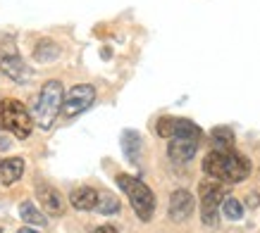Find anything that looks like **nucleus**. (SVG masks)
<instances>
[{"label":"nucleus","mask_w":260,"mask_h":233,"mask_svg":"<svg viewBox=\"0 0 260 233\" xmlns=\"http://www.w3.org/2000/svg\"><path fill=\"white\" fill-rule=\"evenodd\" d=\"M193 207H196V200L189 190L184 188H177L172 195H170V219L172 221H186V219L193 214Z\"/></svg>","instance_id":"obj_8"},{"label":"nucleus","mask_w":260,"mask_h":233,"mask_svg":"<svg viewBox=\"0 0 260 233\" xmlns=\"http://www.w3.org/2000/svg\"><path fill=\"white\" fill-rule=\"evenodd\" d=\"M17 233H36V231H34V228H19Z\"/></svg>","instance_id":"obj_23"},{"label":"nucleus","mask_w":260,"mask_h":233,"mask_svg":"<svg viewBox=\"0 0 260 233\" xmlns=\"http://www.w3.org/2000/svg\"><path fill=\"white\" fill-rule=\"evenodd\" d=\"M12 55H17L15 41L10 38V36H0V60H5V57H12Z\"/></svg>","instance_id":"obj_20"},{"label":"nucleus","mask_w":260,"mask_h":233,"mask_svg":"<svg viewBox=\"0 0 260 233\" xmlns=\"http://www.w3.org/2000/svg\"><path fill=\"white\" fill-rule=\"evenodd\" d=\"M117 186L122 188V193L129 198L132 207H134L136 217L141 221H150L153 212H155V195L141 179H134L129 174H119L117 176Z\"/></svg>","instance_id":"obj_4"},{"label":"nucleus","mask_w":260,"mask_h":233,"mask_svg":"<svg viewBox=\"0 0 260 233\" xmlns=\"http://www.w3.org/2000/svg\"><path fill=\"white\" fill-rule=\"evenodd\" d=\"M98 200H101V190L95 188H88V186H81V188H74L70 193V202L74 210L79 212H93L98 207Z\"/></svg>","instance_id":"obj_11"},{"label":"nucleus","mask_w":260,"mask_h":233,"mask_svg":"<svg viewBox=\"0 0 260 233\" xmlns=\"http://www.w3.org/2000/svg\"><path fill=\"white\" fill-rule=\"evenodd\" d=\"M122 150H124L129 162H139V157H141V136L132 131V129H126L122 133Z\"/></svg>","instance_id":"obj_13"},{"label":"nucleus","mask_w":260,"mask_h":233,"mask_svg":"<svg viewBox=\"0 0 260 233\" xmlns=\"http://www.w3.org/2000/svg\"><path fill=\"white\" fill-rule=\"evenodd\" d=\"M258 202H260L258 195H248V205H258Z\"/></svg>","instance_id":"obj_22"},{"label":"nucleus","mask_w":260,"mask_h":233,"mask_svg":"<svg viewBox=\"0 0 260 233\" xmlns=\"http://www.w3.org/2000/svg\"><path fill=\"white\" fill-rule=\"evenodd\" d=\"M93 233H119L115 226H110V224H103V226H98Z\"/></svg>","instance_id":"obj_21"},{"label":"nucleus","mask_w":260,"mask_h":233,"mask_svg":"<svg viewBox=\"0 0 260 233\" xmlns=\"http://www.w3.org/2000/svg\"><path fill=\"white\" fill-rule=\"evenodd\" d=\"M19 217H22V221H26L29 226H48V219H46V214L34 205V202H22L19 205Z\"/></svg>","instance_id":"obj_15"},{"label":"nucleus","mask_w":260,"mask_h":233,"mask_svg":"<svg viewBox=\"0 0 260 233\" xmlns=\"http://www.w3.org/2000/svg\"><path fill=\"white\" fill-rule=\"evenodd\" d=\"M201 126H196L189 119H177V129H174V136L170 138V145H167V155L170 160L177 164H184L193 160L198 150V143H201Z\"/></svg>","instance_id":"obj_2"},{"label":"nucleus","mask_w":260,"mask_h":233,"mask_svg":"<svg viewBox=\"0 0 260 233\" xmlns=\"http://www.w3.org/2000/svg\"><path fill=\"white\" fill-rule=\"evenodd\" d=\"M0 69L8 79H12L15 84H26L29 79H31V69H29V64L24 62L19 55H12V57H5V60H0Z\"/></svg>","instance_id":"obj_10"},{"label":"nucleus","mask_w":260,"mask_h":233,"mask_svg":"<svg viewBox=\"0 0 260 233\" xmlns=\"http://www.w3.org/2000/svg\"><path fill=\"white\" fill-rule=\"evenodd\" d=\"M95 212H101V214H117L119 212V200L110 193H101V200H98Z\"/></svg>","instance_id":"obj_18"},{"label":"nucleus","mask_w":260,"mask_h":233,"mask_svg":"<svg viewBox=\"0 0 260 233\" xmlns=\"http://www.w3.org/2000/svg\"><path fill=\"white\" fill-rule=\"evenodd\" d=\"M36 200L41 202V207H43L48 214H55V217H60V214L64 212L62 195L57 193L53 186H48V183H36Z\"/></svg>","instance_id":"obj_9"},{"label":"nucleus","mask_w":260,"mask_h":233,"mask_svg":"<svg viewBox=\"0 0 260 233\" xmlns=\"http://www.w3.org/2000/svg\"><path fill=\"white\" fill-rule=\"evenodd\" d=\"M203 169L208 176L222 181V183H239L248 179L251 162L237 150H210L203 160Z\"/></svg>","instance_id":"obj_1"},{"label":"nucleus","mask_w":260,"mask_h":233,"mask_svg":"<svg viewBox=\"0 0 260 233\" xmlns=\"http://www.w3.org/2000/svg\"><path fill=\"white\" fill-rule=\"evenodd\" d=\"M227 190L222 186V181H203L201 183V219L205 226H217L220 224V210H222V200L227 198Z\"/></svg>","instance_id":"obj_6"},{"label":"nucleus","mask_w":260,"mask_h":233,"mask_svg":"<svg viewBox=\"0 0 260 233\" xmlns=\"http://www.w3.org/2000/svg\"><path fill=\"white\" fill-rule=\"evenodd\" d=\"M210 145L213 150H234V131L227 126H217L210 133Z\"/></svg>","instance_id":"obj_14"},{"label":"nucleus","mask_w":260,"mask_h":233,"mask_svg":"<svg viewBox=\"0 0 260 233\" xmlns=\"http://www.w3.org/2000/svg\"><path fill=\"white\" fill-rule=\"evenodd\" d=\"M174 129H177V116H160L158 124H155V133L160 138H172Z\"/></svg>","instance_id":"obj_19"},{"label":"nucleus","mask_w":260,"mask_h":233,"mask_svg":"<svg viewBox=\"0 0 260 233\" xmlns=\"http://www.w3.org/2000/svg\"><path fill=\"white\" fill-rule=\"evenodd\" d=\"M62 100H64V91L60 81H46L43 88H41L39 98H36V105H34V122L48 131L50 126L55 124L57 114L62 112Z\"/></svg>","instance_id":"obj_3"},{"label":"nucleus","mask_w":260,"mask_h":233,"mask_svg":"<svg viewBox=\"0 0 260 233\" xmlns=\"http://www.w3.org/2000/svg\"><path fill=\"white\" fill-rule=\"evenodd\" d=\"M93 100H95V88L91 84L74 86L72 91H67V93H64L62 114L67 116V119H72V116H77V114H81V112H86V109L93 105Z\"/></svg>","instance_id":"obj_7"},{"label":"nucleus","mask_w":260,"mask_h":233,"mask_svg":"<svg viewBox=\"0 0 260 233\" xmlns=\"http://www.w3.org/2000/svg\"><path fill=\"white\" fill-rule=\"evenodd\" d=\"M34 116L19 100L0 102V131H8L17 138H29L34 131Z\"/></svg>","instance_id":"obj_5"},{"label":"nucleus","mask_w":260,"mask_h":233,"mask_svg":"<svg viewBox=\"0 0 260 233\" xmlns=\"http://www.w3.org/2000/svg\"><path fill=\"white\" fill-rule=\"evenodd\" d=\"M24 160L22 157H8V160H0V186H10L15 181L22 179L24 174Z\"/></svg>","instance_id":"obj_12"},{"label":"nucleus","mask_w":260,"mask_h":233,"mask_svg":"<svg viewBox=\"0 0 260 233\" xmlns=\"http://www.w3.org/2000/svg\"><path fill=\"white\" fill-rule=\"evenodd\" d=\"M57 55H60V48L48 38H43L41 43H36V48H34V57H36L39 62H53Z\"/></svg>","instance_id":"obj_16"},{"label":"nucleus","mask_w":260,"mask_h":233,"mask_svg":"<svg viewBox=\"0 0 260 233\" xmlns=\"http://www.w3.org/2000/svg\"><path fill=\"white\" fill-rule=\"evenodd\" d=\"M222 214L232 221H239V219L244 217V205L237 200V198H224L222 200Z\"/></svg>","instance_id":"obj_17"}]
</instances>
